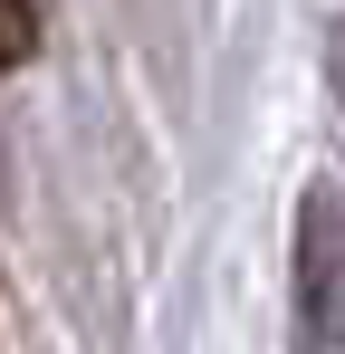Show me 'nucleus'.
Wrapping results in <instances>:
<instances>
[{"label": "nucleus", "mask_w": 345, "mask_h": 354, "mask_svg": "<svg viewBox=\"0 0 345 354\" xmlns=\"http://www.w3.org/2000/svg\"><path fill=\"white\" fill-rule=\"evenodd\" d=\"M297 354H345V192L297 201Z\"/></svg>", "instance_id": "f257e3e1"}, {"label": "nucleus", "mask_w": 345, "mask_h": 354, "mask_svg": "<svg viewBox=\"0 0 345 354\" xmlns=\"http://www.w3.org/2000/svg\"><path fill=\"white\" fill-rule=\"evenodd\" d=\"M39 58V0H10V67Z\"/></svg>", "instance_id": "f03ea898"}, {"label": "nucleus", "mask_w": 345, "mask_h": 354, "mask_svg": "<svg viewBox=\"0 0 345 354\" xmlns=\"http://www.w3.org/2000/svg\"><path fill=\"white\" fill-rule=\"evenodd\" d=\"M326 77H336V106H345V19H336V58H326Z\"/></svg>", "instance_id": "7ed1b4c3"}]
</instances>
